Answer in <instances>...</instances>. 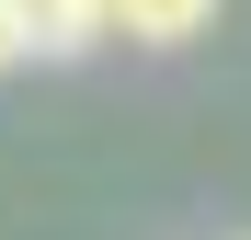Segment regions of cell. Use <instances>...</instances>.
I'll list each match as a JSON object with an SVG mask.
<instances>
[{
	"label": "cell",
	"instance_id": "obj_1",
	"mask_svg": "<svg viewBox=\"0 0 251 240\" xmlns=\"http://www.w3.org/2000/svg\"><path fill=\"white\" fill-rule=\"evenodd\" d=\"M12 12H23V46L34 57H80V46L114 34V0H12Z\"/></svg>",
	"mask_w": 251,
	"mask_h": 240
},
{
	"label": "cell",
	"instance_id": "obj_2",
	"mask_svg": "<svg viewBox=\"0 0 251 240\" xmlns=\"http://www.w3.org/2000/svg\"><path fill=\"white\" fill-rule=\"evenodd\" d=\"M217 23V0H114V34L126 46H194Z\"/></svg>",
	"mask_w": 251,
	"mask_h": 240
},
{
	"label": "cell",
	"instance_id": "obj_3",
	"mask_svg": "<svg viewBox=\"0 0 251 240\" xmlns=\"http://www.w3.org/2000/svg\"><path fill=\"white\" fill-rule=\"evenodd\" d=\"M34 46H23V12H12V0H0V69H23Z\"/></svg>",
	"mask_w": 251,
	"mask_h": 240
}]
</instances>
